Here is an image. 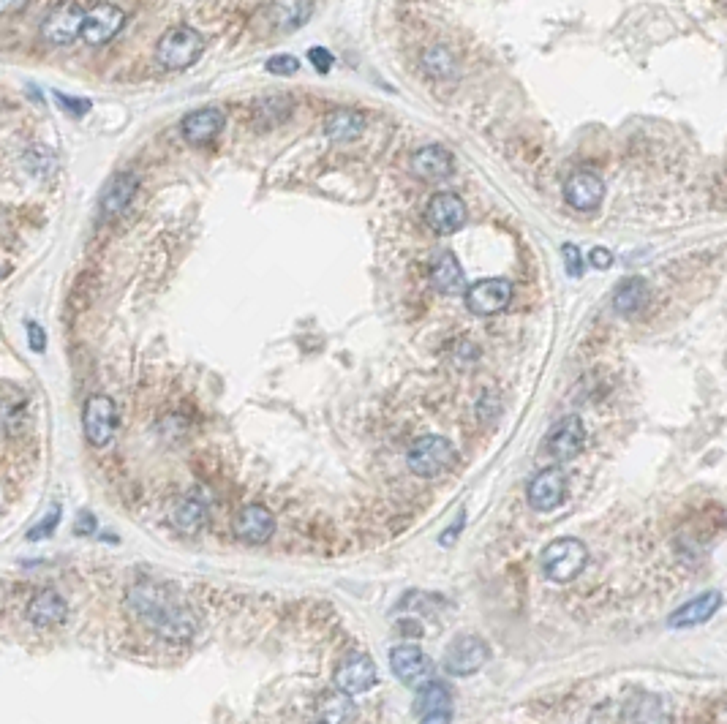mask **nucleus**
<instances>
[{
	"instance_id": "obj_24",
	"label": "nucleus",
	"mask_w": 727,
	"mask_h": 724,
	"mask_svg": "<svg viewBox=\"0 0 727 724\" xmlns=\"http://www.w3.org/2000/svg\"><path fill=\"white\" fill-rule=\"evenodd\" d=\"M139 180L134 172H118L112 177L104 188V196H101V213L104 216H118L126 210V205L131 202V196L137 194Z\"/></svg>"
},
{
	"instance_id": "obj_39",
	"label": "nucleus",
	"mask_w": 727,
	"mask_h": 724,
	"mask_svg": "<svg viewBox=\"0 0 727 724\" xmlns=\"http://www.w3.org/2000/svg\"><path fill=\"white\" fill-rule=\"evenodd\" d=\"M450 711H436V714H425L420 724H450Z\"/></svg>"
},
{
	"instance_id": "obj_31",
	"label": "nucleus",
	"mask_w": 727,
	"mask_h": 724,
	"mask_svg": "<svg viewBox=\"0 0 727 724\" xmlns=\"http://www.w3.org/2000/svg\"><path fill=\"white\" fill-rule=\"evenodd\" d=\"M561 256H564V267H567V273L572 278H580L583 275V256H580V248L578 245L567 243L561 248Z\"/></svg>"
},
{
	"instance_id": "obj_29",
	"label": "nucleus",
	"mask_w": 727,
	"mask_h": 724,
	"mask_svg": "<svg viewBox=\"0 0 727 724\" xmlns=\"http://www.w3.org/2000/svg\"><path fill=\"white\" fill-rule=\"evenodd\" d=\"M267 14H270V22L276 30H295L308 20L311 6L308 3H276V6L267 9Z\"/></svg>"
},
{
	"instance_id": "obj_19",
	"label": "nucleus",
	"mask_w": 727,
	"mask_h": 724,
	"mask_svg": "<svg viewBox=\"0 0 727 724\" xmlns=\"http://www.w3.org/2000/svg\"><path fill=\"white\" fill-rule=\"evenodd\" d=\"M719 607H722V594L719 591H706V594H700V597L689 599L687 605H681L668 618V624L673 629H689V627H700V624H706L708 618H714Z\"/></svg>"
},
{
	"instance_id": "obj_40",
	"label": "nucleus",
	"mask_w": 727,
	"mask_h": 724,
	"mask_svg": "<svg viewBox=\"0 0 727 724\" xmlns=\"http://www.w3.org/2000/svg\"><path fill=\"white\" fill-rule=\"evenodd\" d=\"M463 520H466V515H463V512H461V515H458V520H455V523H452V529L447 531V534H442V545H450L452 539L458 537V531H461Z\"/></svg>"
},
{
	"instance_id": "obj_32",
	"label": "nucleus",
	"mask_w": 727,
	"mask_h": 724,
	"mask_svg": "<svg viewBox=\"0 0 727 724\" xmlns=\"http://www.w3.org/2000/svg\"><path fill=\"white\" fill-rule=\"evenodd\" d=\"M425 63H428V69L436 71V74H447V71L452 69L450 55H447L442 47L428 49V55H425Z\"/></svg>"
},
{
	"instance_id": "obj_1",
	"label": "nucleus",
	"mask_w": 727,
	"mask_h": 724,
	"mask_svg": "<svg viewBox=\"0 0 727 724\" xmlns=\"http://www.w3.org/2000/svg\"><path fill=\"white\" fill-rule=\"evenodd\" d=\"M137 618L158 637L169 643H188L197 635V616L194 610L177 597V591L158 583H137L128 597Z\"/></svg>"
},
{
	"instance_id": "obj_9",
	"label": "nucleus",
	"mask_w": 727,
	"mask_h": 724,
	"mask_svg": "<svg viewBox=\"0 0 727 724\" xmlns=\"http://www.w3.org/2000/svg\"><path fill=\"white\" fill-rule=\"evenodd\" d=\"M85 436L93 447H107L112 436H115V425H118V409L115 401L107 395H93L85 406Z\"/></svg>"
},
{
	"instance_id": "obj_30",
	"label": "nucleus",
	"mask_w": 727,
	"mask_h": 724,
	"mask_svg": "<svg viewBox=\"0 0 727 724\" xmlns=\"http://www.w3.org/2000/svg\"><path fill=\"white\" fill-rule=\"evenodd\" d=\"M297 69H300V60L295 55H273V58L267 60V71L276 74V77H289Z\"/></svg>"
},
{
	"instance_id": "obj_21",
	"label": "nucleus",
	"mask_w": 727,
	"mask_h": 724,
	"mask_svg": "<svg viewBox=\"0 0 727 724\" xmlns=\"http://www.w3.org/2000/svg\"><path fill=\"white\" fill-rule=\"evenodd\" d=\"M431 284L436 292L442 294H461L466 292V273H463L458 256L444 251L433 259L431 265Z\"/></svg>"
},
{
	"instance_id": "obj_23",
	"label": "nucleus",
	"mask_w": 727,
	"mask_h": 724,
	"mask_svg": "<svg viewBox=\"0 0 727 724\" xmlns=\"http://www.w3.org/2000/svg\"><path fill=\"white\" fill-rule=\"evenodd\" d=\"M354 716H357V708H354L352 697L338 692V689L319 695L314 705L316 724H352Z\"/></svg>"
},
{
	"instance_id": "obj_36",
	"label": "nucleus",
	"mask_w": 727,
	"mask_h": 724,
	"mask_svg": "<svg viewBox=\"0 0 727 724\" xmlns=\"http://www.w3.org/2000/svg\"><path fill=\"white\" fill-rule=\"evenodd\" d=\"M28 343L33 352H44V346H47V335L36 322H28Z\"/></svg>"
},
{
	"instance_id": "obj_27",
	"label": "nucleus",
	"mask_w": 727,
	"mask_h": 724,
	"mask_svg": "<svg viewBox=\"0 0 727 724\" xmlns=\"http://www.w3.org/2000/svg\"><path fill=\"white\" fill-rule=\"evenodd\" d=\"M207 520V504L199 496H183L172 509V526L180 534H197Z\"/></svg>"
},
{
	"instance_id": "obj_20",
	"label": "nucleus",
	"mask_w": 727,
	"mask_h": 724,
	"mask_svg": "<svg viewBox=\"0 0 727 724\" xmlns=\"http://www.w3.org/2000/svg\"><path fill=\"white\" fill-rule=\"evenodd\" d=\"M66 616H69V607L58 591H39L28 602V621L41 629L58 627L66 621Z\"/></svg>"
},
{
	"instance_id": "obj_18",
	"label": "nucleus",
	"mask_w": 727,
	"mask_h": 724,
	"mask_svg": "<svg viewBox=\"0 0 727 724\" xmlns=\"http://www.w3.org/2000/svg\"><path fill=\"white\" fill-rule=\"evenodd\" d=\"M224 120V112L218 107L197 109V112H188L186 118L180 120V134L191 145H207V142H213L221 134Z\"/></svg>"
},
{
	"instance_id": "obj_7",
	"label": "nucleus",
	"mask_w": 727,
	"mask_h": 724,
	"mask_svg": "<svg viewBox=\"0 0 727 724\" xmlns=\"http://www.w3.org/2000/svg\"><path fill=\"white\" fill-rule=\"evenodd\" d=\"M425 224L431 226L436 235H452L466 224V205L458 194L439 191L428 199L425 205Z\"/></svg>"
},
{
	"instance_id": "obj_10",
	"label": "nucleus",
	"mask_w": 727,
	"mask_h": 724,
	"mask_svg": "<svg viewBox=\"0 0 727 724\" xmlns=\"http://www.w3.org/2000/svg\"><path fill=\"white\" fill-rule=\"evenodd\" d=\"M564 196L575 210H597L605 196V183L597 172L591 169H575L567 180H564Z\"/></svg>"
},
{
	"instance_id": "obj_8",
	"label": "nucleus",
	"mask_w": 727,
	"mask_h": 724,
	"mask_svg": "<svg viewBox=\"0 0 727 724\" xmlns=\"http://www.w3.org/2000/svg\"><path fill=\"white\" fill-rule=\"evenodd\" d=\"M512 300V284L507 278H482L466 289V305L477 316L502 314Z\"/></svg>"
},
{
	"instance_id": "obj_13",
	"label": "nucleus",
	"mask_w": 727,
	"mask_h": 724,
	"mask_svg": "<svg viewBox=\"0 0 727 724\" xmlns=\"http://www.w3.org/2000/svg\"><path fill=\"white\" fill-rule=\"evenodd\" d=\"M85 14H88V9L79 6V3L58 6L44 22V39L52 41V44H71L77 36H82Z\"/></svg>"
},
{
	"instance_id": "obj_34",
	"label": "nucleus",
	"mask_w": 727,
	"mask_h": 724,
	"mask_svg": "<svg viewBox=\"0 0 727 724\" xmlns=\"http://www.w3.org/2000/svg\"><path fill=\"white\" fill-rule=\"evenodd\" d=\"M308 60H311V66H314L319 74H327V71L333 69V55H330L325 47L308 49Z\"/></svg>"
},
{
	"instance_id": "obj_41",
	"label": "nucleus",
	"mask_w": 727,
	"mask_h": 724,
	"mask_svg": "<svg viewBox=\"0 0 727 724\" xmlns=\"http://www.w3.org/2000/svg\"><path fill=\"white\" fill-rule=\"evenodd\" d=\"M25 9V3L17 0V3H0V14H11V11H22Z\"/></svg>"
},
{
	"instance_id": "obj_6",
	"label": "nucleus",
	"mask_w": 727,
	"mask_h": 724,
	"mask_svg": "<svg viewBox=\"0 0 727 724\" xmlns=\"http://www.w3.org/2000/svg\"><path fill=\"white\" fill-rule=\"evenodd\" d=\"M333 681L338 692L354 697L363 695L368 689H374L376 681H379V673H376V665L371 656L349 654L338 662V667H335Z\"/></svg>"
},
{
	"instance_id": "obj_4",
	"label": "nucleus",
	"mask_w": 727,
	"mask_h": 724,
	"mask_svg": "<svg viewBox=\"0 0 727 724\" xmlns=\"http://www.w3.org/2000/svg\"><path fill=\"white\" fill-rule=\"evenodd\" d=\"M409 469L417 477H439L455 463V447L444 436H423L409 447Z\"/></svg>"
},
{
	"instance_id": "obj_33",
	"label": "nucleus",
	"mask_w": 727,
	"mask_h": 724,
	"mask_svg": "<svg viewBox=\"0 0 727 724\" xmlns=\"http://www.w3.org/2000/svg\"><path fill=\"white\" fill-rule=\"evenodd\" d=\"M58 520H60V507H52L50 515H47L44 520H39V526H36V529L28 531V539L50 537L52 531H55V526H58Z\"/></svg>"
},
{
	"instance_id": "obj_2",
	"label": "nucleus",
	"mask_w": 727,
	"mask_h": 724,
	"mask_svg": "<svg viewBox=\"0 0 727 724\" xmlns=\"http://www.w3.org/2000/svg\"><path fill=\"white\" fill-rule=\"evenodd\" d=\"M586 561H589V550L575 537L553 539L540 556L542 572L553 583H570V580H575L583 572V567H586Z\"/></svg>"
},
{
	"instance_id": "obj_17",
	"label": "nucleus",
	"mask_w": 727,
	"mask_h": 724,
	"mask_svg": "<svg viewBox=\"0 0 727 724\" xmlns=\"http://www.w3.org/2000/svg\"><path fill=\"white\" fill-rule=\"evenodd\" d=\"M583 444H586V428H583V422L580 417L570 414V417H564V420L556 425L548 436V452H551L553 458L561 460V463H567L583 450Z\"/></svg>"
},
{
	"instance_id": "obj_16",
	"label": "nucleus",
	"mask_w": 727,
	"mask_h": 724,
	"mask_svg": "<svg viewBox=\"0 0 727 724\" xmlns=\"http://www.w3.org/2000/svg\"><path fill=\"white\" fill-rule=\"evenodd\" d=\"M624 722L627 724H673V711L665 697L640 692L624 703Z\"/></svg>"
},
{
	"instance_id": "obj_28",
	"label": "nucleus",
	"mask_w": 727,
	"mask_h": 724,
	"mask_svg": "<svg viewBox=\"0 0 727 724\" xmlns=\"http://www.w3.org/2000/svg\"><path fill=\"white\" fill-rule=\"evenodd\" d=\"M414 711L420 716L436 714V711H450V689L442 681H428L420 686L417 700H414Z\"/></svg>"
},
{
	"instance_id": "obj_3",
	"label": "nucleus",
	"mask_w": 727,
	"mask_h": 724,
	"mask_svg": "<svg viewBox=\"0 0 727 724\" xmlns=\"http://www.w3.org/2000/svg\"><path fill=\"white\" fill-rule=\"evenodd\" d=\"M202 47H205V41H202L197 30L188 28V25H175V28H169L158 39L156 58L164 69L183 71L197 63V58L202 55Z\"/></svg>"
},
{
	"instance_id": "obj_38",
	"label": "nucleus",
	"mask_w": 727,
	"mask_h": 724,
	"mask_svg": "<svg viewBox=\"0 0 727 724\" xmlns=\"http://www.w3.org/2000/svg\"><path fill=\"white\" fill-rule=\"evenodd\" d=\"M74 531H77L79 537H85V534H93V531H96V515H93V512H79L77 526H74Z\"/></svg>"
},
{
	"instance_id": "obj_5",
	"label": "nucleus",
	"mask_w": 727,
	"mask_h": 724,
	"mask_svg": "<svg viewBox=\"0 0 727 724\" xmlns=\"http://www.w3.org/2000/svg\"><path fill=\"white\" fill-rule=\"evenodd\" d=\"M488 656H491V648H488V643L482 637L461 635L455 637L447 646V651H444V670L458 678L474 676L488 662Z\"/></svg>"
},
{
	"instance_id": "obj_12",
	"label": "nucleus",
	"mask_w": 727,
	"mask_h": 724,
	"mask_svg": "<svg viewBox=\"0 0 727 724\" xmlns=\"http://www.w3.org/2000/svg\"><path fill=\"white\" fill-rule=\"evenodd\" d=\"M126 22V11L115 6V3H101L85 14V25H82V36L79 39L88 44H107L112 36H118V30Z\"/></svg>"
},
{
	"instance_id": "obj_26",
	"label": "nucleus",
	"mask_w": 727,
	"mask_h": 724,
	"mask_svg": "<svg viewBox=\"0 0 727 724\" xmlns=\"http://www.w3.org/2000/svg\"><path fill=\"white\" fill-rule=\"evenodd\" d=\"M649 300V284L643 278H627V281H621L613 289V305H616L619 314H638V311H643L649 305Z\"/></svg>"
},
{
	"instance_id": "obj_37",
	"label": "nucleus",
	"mask_w": 727,
	"mask_h": 724,
	"mask_svg": "<svg viewBox=\"0 0 727 724\" xmlns=\"http://www.w3.org/2000/svg\"><path fill=\"white\" fill-rule=\"evenodd\" d=\"M589 259H591V265L597 267V270H608V267L613 265V254H610L608 248H602V245L600 248H591Z\"/></svg>"
},
{
	"instance_id": "obj_22",
	"label": "nucleus",
	"mask_w": 727,
	"mask_h": 724,
	"mask_svg": "<svg viewBox=\"0 0 727 724\" xmlns=\"http://www.w3.org/2000/svg\"><path fill=\"white\" fill-rule=\"evenodd\" d=\"M452 153L442 145H428L420 147L412 156V169L414 175L423 177V180H442L452 172Z\"/></svg>"
},
{
	"instance_id": "obj_14",
	"label": "nucleus",
	"mask_w": 727,
	"mask_h": 724,
	"mask_svg": "<svg viewBox=\"0 0 727 724\" xmlns=\"http://www.w3.org/2000/svg\"><path fill=\"white\" fill-rule=\"evenodd\" d=\"M235 531L237 537L248 542V545H265L267 539L273 537V531H276V518L262 504H248L237 515Z\"/></svg>"
},
{
	"instance_id": "obj_25",
	"label": "nucleus",
	"mask_w": 727,
	"mask_h": 724,
	"mask_svg": "<svg viewBox=\"0 0 727 724\" xmlns=\"http://www.w3.org/2000/svg\"><path fill=\"white\" fill-rule=\"evenodd\" d=\"M365 128V115L360 109H333L325 120V134L335 142H349V139L360 137V131Z\"/></svg>"
},
{
	"instance_id": "obj_35",
	"label": "nucleus",
	"mask_w": 727,
	"mask_h": 724,
	"mask_svg": "<svg viewBox=\"0 0 727 724\" xmlns=\"http://www.w3.org/2000/svg\"><path fill=\"white\" fill-rule=\"evenodd\" d=\"M55 98H58V104L63 109H69V112H74V115H85L90 109V101H85V98H71V96H63V93H55Z\"/></svg>"
},
{
	"instance_id": "obj_11",
	"label": "nucleus",
	"mask_w": 727,
	"mask_h": 724,
	"mask_svg": "<svg viewBox=\"0 0 727 724\" xmlns=\"http://www.w3.org/2000/svg\"><path fill=\"white\" fill-rule=\"evenodd\" d=\"M390 667L398 681L406 686H425L431 681V659L417 646H395L390 651Z\"/></svg>"
},
{
	"instance_id": "obj_15",
	"label": "nucleus",
	"mask_w": 727,
	"mask_h": 724,
	"mask_svg": "<svg viewBox=\"0 0 727 724\" xmlns=\"http://www.w3.org/2000/svg\"><path fill=\"white\" fill-rule=\"evenodd\" d=\"M567 496V477L564 471L551 466V469H542L529 485V501L531 507L548 512V509L559 507L561 501Z\"/></svg>"
}]
</instances>
